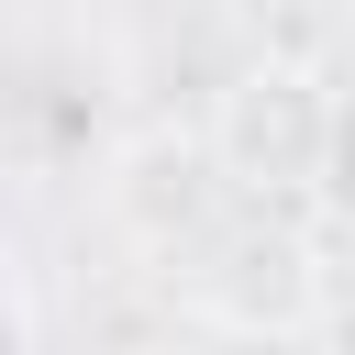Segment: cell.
Listing matches in <instances>:
<instances>
[{"instance_id": "cell-3", "label": "cell", "mask_w": 355, "mask_h": 355, "mask_svg": "<svg viewBox=\"0 0 355 355\" xmlns=\"http://www.w3.org/2000/svg\"><path fill=\"white\" fill-rule=\"evenodd\" d=\"M222 155H211V133H178V122H155V133H133L122 155H111V222H122V244L133 255H178V244H211V222H222Z\"/></svg>"}, {"instance_id": "cell-1", "label": "cell", "mask_w": 355, "mask_h": 355, "mask_svg": "<svg viewBox=\"0 0 355 355\" xmlns=\"http://www.w3.org/2000/svg\"><path fill=\"white\" fill-rule=\"evenodd\" d=\"M333 133H344V100L322 89L311 55H255L233 67V89L211 100V155L233 189L255 200H311L333 178Z\"/></svg>"}, {"instance_id": "cell-4", "label": "cell", "mask_w": 355, "mask_h": 355, "mask_svg": "<svg viewBox=\"0 0 355 355\" xmlns=\"http://www.w3.org/2000/svg\"><path fill=\"white\" fill-rule=\"evenodd\" d=\"M33 333H44V322H33V311H22L11 288H0V344H33Z\"/></svg>"}, {"instance_id": "cell-2", "label": "cell", "mask_w": 355, "mask_h": 355, "mask_svg": "<svg viewBox=\"0 0 355 355\" xmlns=\"http://www.w3.org/2000/svg\"><path fill=\"white\" fill-rule=\"evenodd\" d=\"M189 311H200L211 333H244V344H300V333H322V311H333V266H322V244H311L300 222H244V233L211 244Z\"/></svg>"}]
</instances>
